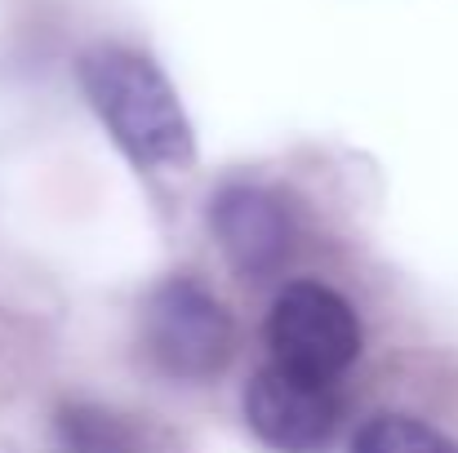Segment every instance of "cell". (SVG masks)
<instances>
[{
	"label": "cell",
	"instance_id": "obj_4",
	"mask_svg": "<svg viewBox=\"0 0 458 453\" xmlns=\"http://www.w3.org/2000/svg\"><path fill=\"white\" fill-rule=\"evenodd\" d=\"M245 423L276 453H320L343 423V396L325 378L263 365L245 387Z\"/></svg>",
	"mask_w": 458,
	"mask_h": 453
},
{
	"label": "cell",
	"instance_id": "obj_3",
	"mask_svg": "<svg viewBox=\"0 0 458 453\" xmlns=\"http://www.w3.org/2000/svg\"><path fill=\"white\" fill-rule=\"evenodd\" d=\"M263 342L272 351V365L338 382L356 365L365 333H360L356 306L338 289L320 281H290L267 306Z\"/></svg>",
	"mask_w": 458,
	"mask_h": 453
},
{
	"label": "cell",
	"instance_id": "obj_5",
	"mask_svg": "<svg viewBox=\"0 0 458 453\" xmlns=\"http://www.w3.org/2000/svg\"><path fill=\"white\" fill-rule=\"evenodd\" d=\"M209 231L223 258L250 281L281 272L299 245V218L290 200L263 182H223L209 200Z\"/></svg>",
	"mask_w": 458,
	"mask_h": 453
},
{
	"label": "cell",
	"instance_id": "obj_7",
	"mask_svg": "<svg viewBox=\"0 0 458 453\" xmlns=\"http://www.w3.org/2000/svg\"><path fill=\"white\" fill-rule=\"evenodd\" d=\"M347 453H458V445L423 418L410 414H374L356 427Z\"/></svg>",
	"mask_w": 458,
	"mask_h": 453
},
{
	"label": "cell",
	"instance_id": "obj_2",
	"mask_svg": "<svg viewBox=\"0 0 458 453\" xmlns=\"http://www.w3.org/2000/svg\"><path fill=\"white\" fill-rule=\"evenodd\" d=\"M143 347L165 378L209 382L236 356V320L205 281L174 272L143 302Z\"/></svg>",
	"mask_w": 458,
	"mask_h": 453
},
{
	"label": "cell",
	"instance_id": "obj_6",
	"mask_svg": "<svg viewBox=\"0 0 458 453\" xmlns=\"http://www.w3.org/2000/svg\"><path fill=\"white\" fill-rule=\"evenodd\" d=\"M49 453H165V436L139 414L98 400H63L49 418Z\"/></svg>",
	"mask_w": 458,
	"mask_h": 453
},
{
	"label": "cell",
	"instance_id": "obj_1",
	"mask_svg": "<svg viewBox=\"0 0 458 453\" xmlns=\"http://www.w3.org/2000/svg\"><path fill=\"white\" fill-rule=\"evenodd\" d=\"M81 89L121 147L143 173L160 169H187L196 160V134L191 121L169 85V76L148 54L130 45H94L81 54Z\"/></svg>",
	"mask_w": 458,
	"mask_h": 453
}]
</instances>
